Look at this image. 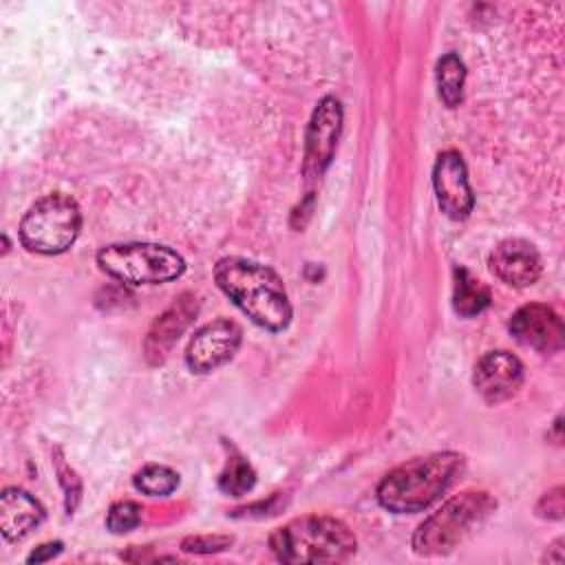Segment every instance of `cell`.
<instances>
[{"instance_id": "12", "label": "cell", "mask_w": 565, "mask_h": 565, "mask_svg": "<svg viewBox=\"0 0 565 565\" xmlns=\"http://www.w3.org/2000/svg\"><path fill=\"white\" fill-rule=\"evenodd\" d=\"M488 265H490V271L510 287L534 285L543 271L536 247L525 238L501 241L492 249Z\"/></svg>"}, {"instance_id": "1", "label": "cell", "mask_w": 565, "mask_h": 565, "mask_svg": "<svg viewBox=\"0 0 565 565\" xmlns=\"http://www.w3.org/2000/svg\"><path fill=\"white\" fill-rule=\"evenodd\" d=\"M218 289L258 327L282 331L291 320V305L280 276L256 260L225 256L214 265Z\"/></svg>"}, {"instance_id": "22", "label": "cell", "mask_w": 565, "mask_h": 565, "mask_svg": "<svg viewBox=\"0 0 565 565\" xmlns=\"http://www.w3.org/2000/svg\"><path fill=\"white\" fill-rule=\"evenodd\" d=\"M62 552V543L60 541H55V543H44V545H40L33 554H29V563H42V561H49V558H53V556H57Z\"/></svg>"}, {"instance_id": "7", "label": "cell", "mask_w": 565, "mask_h": 565, "mask_svg": "<svg viewBox=\"0 0 565 565\" xmlns=\"http://www.w3.org/2000/svg\"><path fill=\"white\" fill-rule=\"evenodd\" d=\"M243 340L241 327L230 318H218L194 331L185 351V364L192 373H212L230 362Z\"/></svg>"}, {"instance_id": "8", "label": "cell", "mask_w": 565, "mask_h": 565, "mask_svg": "<svg viewBox=\"0 0 565 565\" xmlns=\"http://www.w3.org/2000/svg\"><path fill=\"white\" fill-rule=\"evenodd\" d=\"M340 130H342V106L335 97L327 95L318 102L305 135L302 172L307 179H318L329 168L338 146Z\"/></svg>"}, {"instance_id": "18", "label": "cell", "mask_w": 565, "mask_h": 565, "mask_svg": "<svg viewBox=\"0 0 565 565\" xmlns=\"http://www.w3.org/2000/svg\"><path fill=\"white\" fill-rule=\"evenodd\" d=\"M132 483L139 492L148 497H168L177 490L179 475L168 466L148 463L132 477Z\"/></svg>"}, {"instance_id": "6", "label": "cell", "mask_w": 565, "mask_h": 565, "mask_svg": "<svg viewBox=\"0 0 565 565\" xmlns=\"http://www.w3.org/2000/svg\"><path fill=\"white\" fill-rule=\"evenodd\" d=\"M82 212L75 199L62 192L38 199L20 221V243L35 254H62L79 236Z\"/></svg>"}, {"instance_id": "10", "label": "cell", "mask_w": 565, "mask_h": 565, "mask_svg": "<svg viewBox=\"0 0 565 565\" xmlns=\"http://www.w3.org/2000/svg\"><path fill=\"white\" fill-rule=\"evenodd\" d=\"M510 335L539 353H556L563 349L565 329L558 313L541 302H530L516 309L510 318Z\"/></svg>"}, {"instance_id": "19", "label": "cell", "mask_w": 565, "mask_h": 565, "mask_svg": "<svg viewBox=\"0 0 565 565\" xmlns=\"http://www.w3.org/2000/svg\"><path fill=\"white\" fill-rule=\"evenodd\" d=\"M141 523V505L135 501H117L110 505L108 514H106V527L113 534H124L135 530Z\"/></svg>"}, {"instance_id": "11", "label": "cell", "mask_w": 565, "mask_h": 565, "mask_svg": "<svg viewBox=\"0 0 565 565\" xmlns=\"http://www.w3.org/2000/svg\"><path fill=\"white\" fill-rule=\"evenodd\" d=\"M525 371L521 360L510 351H490L477 364L472 373V384L481 399L490 406L501 404L519 393Z\"/></svg>"}, {"instance_id": "17", "label": "cell", "mask_w": 565, "mask_h": 565, "mask_svg": "<svg viewBox=\"0 0 565 565\" xmlns=\"http://www.w3.org/2000/svg\"><path fill=\"white\" fill-rule=\"evenodd\" d=\"M254 483H256V472L252 463L243 455L234 452L227 459L223 472L218 475V490L227 497H243L254 488Z\"/></svg>"}, {"instance_id": "5", "label": "cell", "mask_w": 565, "mask_h": 565, "mask_svg": "<svg viewBox=\"0 0 565 565\" xmlns=\"http://www.w3.org/2000/svg\"><path fill=\"white\" fill-rule=\"evenodd\" d=\"M97 265L126 285H163L185 271V260L159 243H113L97 252Z\"/></svg>"}, {"instance_id": "2", "label": "cell", "mask_w": 565, "mask_h": 565, "mask_svg": "<svg viewBox=\"0 0 565 565\" xmlns=\"http://www.w3.org/2000/svg\"><path fill=\"white\" fill-rule=\"evenodd\" d=\"M461 470L463 457L452 450L415 457L380 481L377 501L393 514L422 512L455 483Z\"/></svg>"}, {"instance_id": "16", "label": "cell", "mask_w": 565, "mask_h": 565, "mask_svg": "<svg viewBox=\"0 0 565 565\" xmlns=\"http://www.w3.org/2000/svg\"><path fill=\"white\" fill-rule=\"evenodd\" d=\"M437 93L439 99L448 108H457L463 99V82H466V66L457 53H446L437 62Z\"/></svg>"}, {"instance_id": "14", "label": "cell", "mask_w": 565, "mask_h": 565, "mask_svg": "<svg viewBox=\"0 0 565 565\" xmlns=\"http://www.w3.org/2000/svg\"><path fill=\"white\" fill-rule=\"evenodd\" d=\"M44 521L42 503L22 488H4L0 494V532L9 543L26 539Z\"/></svg>"}, {"instance_id": "4", "label": "cell", "mask_w": 565, "mask_h": 565, "mask_svg": "<svg viewBox=\"0 0 565 565\" xmlns=\"http://www.w3.org/2000/svg\"><path fill=\"white\" fill-rule=\"evenodd\" d=\"M494 510L497 501L483 490H466L450 497L419 523L411 541L413 552L419 556H441L452 552Z\"/></svg>"}, {"instance_id": "9", "label": "cell", "mask_w": 565, "mask_h": 565, "mask_svg": "<svg viewBox=\"0 0 565 565\" xmlns=\"http://www.w3.org/2000/svg\"><path fill=\"white\" fill-rule=\"evenodd\" d=\"M433 190L441 212L452 221H463L475 207L468 170L457 150L439 152L433 166Z\"/></svg>"}, {"instance_id": "21", "label": "cell", "mask_w": 565, "mask_h": 565, "mask_svg": "<svg viewBox=\"0 0 565 565\" xmlns=\"http://www.w3.org/2000/svg\"><path fill=\"white\" fill-rule=\"evenodd\" d=\"M563 510H565V501H563V488L556 486L550 492H545L536 505V514L543 519H563Z\"/></svg>"}, {"instance_id": "3", "label": "cell", "mask_w": 565, "mask_h": 565, "mask_svg": "<svg viewBox=\"0 0 565 565\" xmlns=\"http://www.w3.org/2000/svg\"><path fill=\"white\" fill-rule=\"evenodd\" d=\"M355 534L335 516H298L269 536V550L282 563H340L355 554Z\"/></svg>"}, {"instance_id": "13", "label": "cell", "mask_w": 565, "mask_h": 565, "mask_svg": "<svg viewBox=\"0 0 565 565\" xmlns=\"http://www.w3.org/2000/svg\"><path fill=\"white\" fill-rule=\"evenodd\" d=\"M196 311H199L196 298L192 294H181L172 302V307L166 309L154 320V324L150 327L146 342H143V353L150 364H161L170 355L172 347L179 342L181 333L194 320Z\"/></svg>"}, {"instance_id": "15", "label": "cell", "mask_w": 565, "mask_h": 565, "mask_svg": "<svg viewBox=\"0 0 565 565\" xmlns=\"http://www.w3.org/2000/svg\"><path fill=\"white\" fill-rule=\"evenodd\" d=\"M490 307V289L466 267H455L452 309L463 318H475Z\"/></svg>"}, {"instance_id": "20", "label": "cell", "mask_w": 565, "mask_h": 565, "mask_svg": "<svg viewBox=\"0 0 565 565\" xmlns=\"http://www.w3.org/2000/svg\"><path fill=\"white\" fill-rule=\"evenodd\" d=\"M232 545V536H221V534H199V536H188L181 543L183 552L190 554H212V552H223Z\"/></svg>"}]
</instances>
